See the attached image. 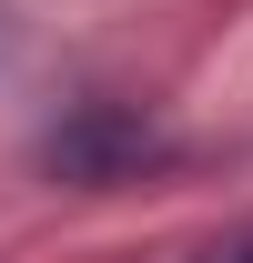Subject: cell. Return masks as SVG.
I'll return each instance as SVG.
<instances>
[{"label": "cell", "mask_w": 253, "mask_h": 263, "mask_svg": "<svg viewBox=\"0 0 253 263\" xmlns=\"http://www.w3.org/2000/svg\"><path fill=\"white\" fill-rule=\"evenodd\" d=\"M162 162V132L132 111V101H81V111H61V122L41 132V172L51 182H132V172Z\"/></svg>", "instance_id": "1"}]
</instances>
